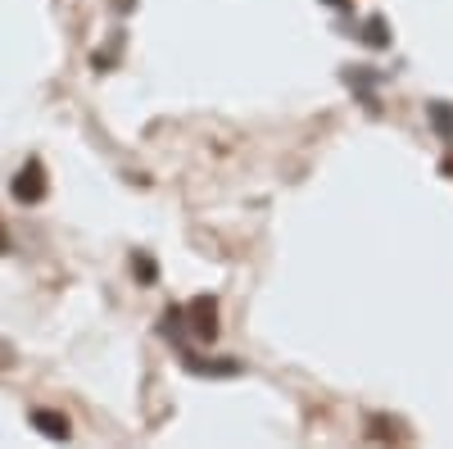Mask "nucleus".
I'll use <instances>...</instances> for the list:
<instances>
[{
	"label": "nucleus",
	"mask_w": 453,
	"mask_h": 449,
	"mask_svg": "<svg viewBox=\"0 0 453 449\" xmlns=\"http://www.w3.org/2000/svg\"><path fill=\"white\" fill-rule=\"evenodd\" d=\"M363 42H367L372 50H390V23H386L381 14H372V19L363 23Z\"/></svg>",
	"instance_id": "0eeeda50"
},
{
	"label": "nucleus",
	"mask_w": 453,
	"mask_h": 449,
	"mask_svg": "<svg viewBox=\"0 0 453 449\" xmlns=\"http://www.w3.org/2000/svg\"><path fill=\"white\" fill-rule=\"evenodd\" d=\"M0 254H10V236L5 232H0Z\"/></svg>",
	"instance_id": "9b49d317"
},
{
	"label": "nucleus",
	"mask_w": 453,
	"mask_h": 449,
	"mask_svg": "<svg viewBox=\"0 0 453 449\" xmlns=\"http://www.w3.org/2000/svg\"><path fill=\"white\" fill-rule=\"evenodd\" d=\"M181 363H186V372H196V377H236L241 372L236 359H204V354H191V350L181 354Z\"/></svg>",
	"instance_id": "7ed1b4c3"
},
{
	"label": "nucleus",
	"mask_w": 453,
	"mask_h": 449,
	"mask_svg": "<svg viewBox=\"0 0 453 449\" xmlns=\"http://www.w3.org/2000/svg\"><path fill=\"white\" fill-rule=\"evenodd\" d=\"M345 78H349V91L363 100V105H372V109H381V100H376V82H381V73H367V68H345Z\"/></svg>",
	"instance_id": "39448f33"
},
{
	"label": "nucleus",
	"mask_w": 453,
	"mask_h": 449,
	"mask_svg": "<svg viewBox=\"0 0 453 449\" xmlns=\"http://www.w3.org/2000/svg\"><path fill=\"white\" fill-rule=\"evenodd\" d=\"M426 114H431V128H435L444 141H453V100H431Z\"/></svg>",
	"instance_id": "423d86ee"
},
{
	"label": "nucleus",
	"mask_w": 453,
	"mask_h": 449,
	"mask_svg": "<svg viewBox=\"0 0 453 449\" xmlns=\"http://www.w3.org/2000/svg\"><path fill=\"white\" fill-rule=\"evenodd\" d=\"M10 191H14V200H19V205H42V200H46V191H50L46 164H42V159H27V164L14 173Z\"/></svg>",
	"instance_id": "f257e3e1"
},
{
	"label": "nucleus",
	"mask_w": 453,
	"mask_h": 449,
	"mask_svg": "<svg viewBox=\"0 0 453 449\" xmlns=\"http://www.w3.org/2000/svg\"><path fill=\"white\" fill-rule=\"evenodd\" d=\"M322 5H335L340 14H345V10H349V0H322Z\"/></svg>",
	"instance_id": "9d476101"
},
{
	"label": "nucleus",
	"mask_w": 453,
	"mask_h": 449,
	"mask_svg": "<svg viewBox=\"0 0 453 449\" xmlns=\"http://www.w3.org/2000/svg\"><path fill=\"white\" fill-rule=\"evenodd\" d=\"M440 173H444V177H453V155H444V159H440Z\"/></svg>",
	"instance_id": "1a4fd4ad"
},
{
	"label": "nucleus",
	"mask_w": 453,
	"mask_h": 449,
	"mask_svg": "<svg viewBox=\"0 0 453 449\" xmlns=\"http://www.w3.org/2000/svg\"><path fill=\"white\" fill-rule=\"evenodd\" d=\"M27 422H32V431H42L50 440H73V422L64 414H55V408H32Z\"/></svg>",
	"instance_id": "20e7f679"
},
{
	"label": "nucleus",
	"mask_w": 453,
	"mask_h": 449,
	"mask_svg": "<svg viewBox=\"0 0 453 449\" xmlns=\"http://www.w3.org/2000/svg\"><path fill=\"white\" fill-rule=\"evenodd\" d=\"M132 264H136V282H141V286H150V282H155V277H159V268H155V264H150V259H145V254H136V259H132Z\"/></svg>",
	"instance_id": "6e6552de"
},
{
	"label": "nucleus",
	"mask_w": 453,
	"mask_h": 449,
	"mask_svg": "<svg viewBox=\"0 0 453 449\" xmlns=\"http://www.w3.org/2000/svg\"><path fill=\"white\" fill-rule=\"evenodd\" d=\"M186 322H191V331L200 336V341H213L218 336V299L213 295H196L191 309H186Z\"/></svg>",
	"instance_id": "f03ea898"
}]
</instances>
